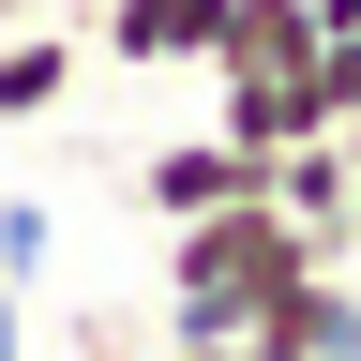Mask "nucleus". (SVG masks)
Returning a JSON list of instances; mask_svg holds the SVG:
<instances>
[{
    "label": "nucleus",
    "mask_w": 361,
    "mask_h": 361,
    "mask_svg": "<svg viewBox=\"0 0 361 361\" xmlns=\"http://www.w3.org/2000/svg\"><path fill=\"white\" fill-rule=\"evenodd\" d=\"M90 45H106L121 75H166V61H211V45H226V0H106V16H90Z\"/></svg>",
    "instance_id": "obj_4"
},
{
    "label": "nucleus",
    "mask_w": 361,
    "mask_h": 361,
    "mask_svg": "<svg viewBox=\"0 0 361 361\" xmlns=\"http://www.w3.org/2000/svg\"><path fill=\"white\" fill-rule=\"evenodd\" d=\"M0 361H30V331H16V286H0Z\"/></svg>",
    "instance_id": "obj_10"
},
{
    "label": "nucleus",
    "mask_w": 361,
    "mask_h": 361,
    "mask_svg": "<svg viewBox=\"0 0 361 361\" xmlns=\"http://www.w3.org/2000/svg\"><path fill=\"white\" fill-rule=\"evenodd\" d=\"M301 271H346V256L316 241V226H286L271 196L196 211V226H166V331L241 346V331H256V301H271V286H301Z\"/></svg>",
    "instance_id": "obj_1"
},
{
    "label": "nucleus",
    "mask_w": 361,
    "mask_h": 361,
    "mask_svg": "<svg viewBox=\"0 0 361 361\" xmlns=\"http://www.w3.org/2000/svg\"><path fill=\"white\" fill-rule=\"evenodd\" d=\"M30 16H61V0H0V30H30Z\"/></svg>",
    "instance_id": "obj_11"
},
{
    "label": "nucleus",
    "mask_w": 361,
    "mask_h": 361,
    "mask_svg": "<svg viewBox=\"0 0 361 361\" xmlns=\"http://www.w3.org/2000/svg\"><path fill=\"white\" fill-rule=\"evenodd\" d=\"M241 196H271V151H241L226 121L135 151V211H151V226H196V211H241Z\"/></svg>",
    "instance_id": "obj_2"
},
{
    "label": "nucleus",
    "mask_w": 361,
    "mask_h": 361,
    "mask_svg": "<svg viewBox=\"0 0 361 361\" xmlns=\"http://www.w3.org/2000/svg\"><path fill=\"white\" fill-rule=\"evenodd\" d=\"M346 151H361V121H346Z\"/></svg>",
    "instance_id": "obj_13"
},
{
    "label": "nucleus",
    "mask_w": 361,
    "mask_h": 361,
    "mask_svg": "<svg viewBox=\"0 0 361 361\" xmlns=\"http://www.w3.org/2000/svg\"><path fill=\"white\" fill-rule=\"evenodd\" d=\"M241 361H361V271H301V286L256 301Z\"/></svg>",
    "instance_id": "obj_3"
},
{
    "label": "nucleus",
    "mask_w": 361,
    "mask_h": 361,
    "mask_svg": "<svg viewBox=\"0 0 361 361\" xmlns=\"http://www.w3.org/2000/svg\"><path fill=\"white\" fill-rule=\"evenodd\" d=\"M316 121H331V135L361 121V30H331V45H316Z\"/></svg>",
    "instance_id": "obj_8"
},
{
    "label": "nucleus",
    "mask_w": 361,
    "mask_h": 361,
    "mask_svg": "<svg viewBox=\"0 0 361 361\" xmlns=\"http://www.w3.org/2000/svg\"><path fill=\"white\" fill-rule=\"evenodd\" d=\"M45 241H61V211H45V196H0V286H30Z\"/></svg>",
    "instance_id": "obj_7"
},
{
    "label": "nucleus",
    "mask_w": 361,
    "mask_h": 361,
    "mask_svg": "<svg viewBox=\"0 0 361 361\" xmlns=\"http://www.w3.org/2000/svg\"><path fill=\"white\" fill-rule=\"evenodd\" d=\"M75 61H90V45H75L61 16L0 30V121H61V106H75Z\"/></svg>",
    "instance_id": "obj_6"
},
{
    "label": "nucleus",
    "mask_w": 361,
    "mask_h": 361,
    "mask_svg": "<svg viewBox=\"0 0 361 361\" xmlns=\"http://www.w3.org/2000/svg\"><path fill=\"white\" fill-rule=\"evenodd\" d=\"M271 211H286V226H316V241L346 256V211H361V151H346V135H286V151H271Z\"/></svg>",
    "instance_id": "obj_5"
},
{
    "label": "nucleus",
    "mask_w": 361,
    "mask_h": 361,
    "mask_svg": "<svg viewBox=\"0 0 361 361\" xmlns=\"http://www.w3.org/2000/svg\"><path fill=\"white\" fill-rule=\"evenodd\" d=\"M331 30H361V0H316V45H331Z\"/></svg>",
    "instance_id": "obj_9"
},
{
    "label": "nucleus",
    "mask_w": 361,
    "mask_h": 361,
    "mask_svg": "<svg viewBox=\"0 0 361 361\" xmlns=\"http://www.w3.org/2000/svg\"><path fill=\"white\" fill-rule=\"evenodd\" d=\"M346 271H361V211H346Z\"/></svg>",
    "instance_id": "obj_12"
},
{
    "label": "nucleus",
    "mask_w": 361,
    "mask_h": 361,
    "mask_svg": "<svg viewBox=\"0 0 361 361\" xmlns=\"http://www.w3.org/2000/svg\"><path fill=\"white\" fill-rule=\"evenodd\" d=\"M61 361H75V346H61Z\"/></svg>",
    "instance_id": "obj_14"
}]
</instances>
